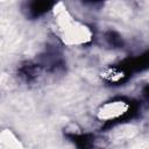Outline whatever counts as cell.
Masks as SVG:
<instances>
[{"instance_id":"obj_1","label":"cell","mask_w":149,"mask_h":149,"mask_svg":"<svg viewBox=\"0 0 149 149\" xmlns=\"http://www.w3.org/2000/svg\"><path fill=\"white\" fill-rule=\"evenodd\" d=\"M141 104L127 97H118L106 101L98 111V118L104 128H112L119 123L130 121L139 115Z\"/></svg>"},{"instance_id":"obj_2","label":"cell","mask_w":149,"mask_h":149,"mask_svg":"<svg viewBox=\"0 0 149 149\" xmlns=\"http://www.w3.org/2000/svg\"><path fill=\"white\" fill-rule=\"evenodd\" d=\"M148 51L134 57H127L119 64H113L104 72V80L109 85H122L134 73L144 71L148 68Z\"/></svg>"},{"instance_id":"obj_3","label":"cell","mask_w":149,"mask_h":149,"mask_svg":"<svg viewBox=\"0 0 149 149\" xmlns=\"http://www.w3.org/2000/svg\"><path fill=\"white\" fill-rule=\"evenodd\" d=\"M58 29L61 33V38L66 44H86L93 37L92 30L78 20L70 16L69 13H59Z\"/></svg>"},{"instance_id":"obj_4","label":"cell","mask_w":149,"mask_h":149,"mask_svg":"<svg viewBox=\"0 0 149 149\" xmlns=\"http://www.w3.org/2000/svg\"><path fill=\"white\" fill-rule=\"evenodd\" d=\"M57 5V0H26L22 5V12L27 19L36 20L54 10Z\"/></svg>"},{"instance_id":"obj_5","label":"cell","mask_w":149,"mask_h":149,"mask_svg":"<svg viewBox=\"0 0 149 149\" xmlns=\"http://www.w3.org/2000/svg\"><path fill=\"white\" fill-rule=\"evenodd\" d=\"M66 136L79 148H88L94 146V135L86 133H66Z\"/></svg>"},{"instance_id":"obj_6","label":"cell","mask_w":149,"mask_h":149,"mask_svg":"<svg viewBox=\"0 0 149 149\" xmlns=\"http://www.w3.org/2000/svg\"><path fill=\"white\" fill-rule=\"evenodd\" d=\"M105 38L109 45H113V48H122V45H123V40L115 31H112V30L107 31L105 35Z\"/></svg>"},{"instance_id":"obj_7","label":"cell","mask_w":149,"mask_h":149,"mask_svg":"<svg viewBox=\"0 0 149 149\" xmlns=\"http://www.w3.org/2000/svg\"><path fill=\"white\" fill-rule=\"evenodd\" d=\"M83 1H86V2H90V3H98V2H101L104 0H83Z\"/></svg>"}]
</instances>
